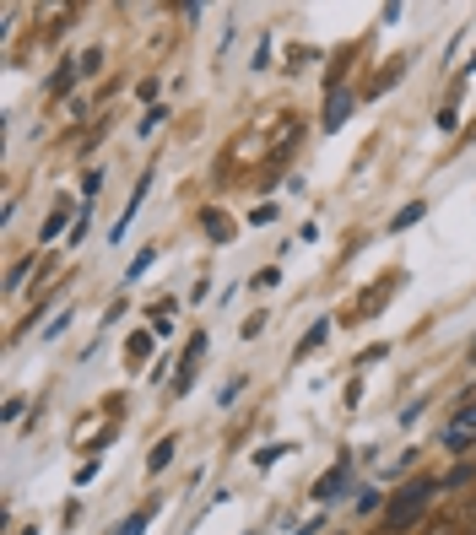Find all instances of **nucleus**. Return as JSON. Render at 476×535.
I'll use <instances>...</instances> for the list:
<instances>
[{"instance_id":"nucleus-1","label":"nucleus","mask_w":476,"mask_h":535,"mask_svg":"<svg viewBox=\"0 0 476 535\" xmlns=\"http://www.w3.org/2000/svg\"><path fill=\"white\" fill-rule=\"evenodd\" d=\"M434 493H439V482L434 476H417V482H406L396 498H390V509H385V530L390 535H401V530H412L423 514H428V503H434Z\"/></svg>"},{"instance_id":"nucleus-2","label":"nucleus","mask_w":476,"mask_h":535,"mask_svg":"<svg viewBox=\"0 0 476 535\" xmlns=\"http://www.w3.org/2000/svg\"><path fill=\"white\" fill-rule=\"evenodd\" d=\"M390 292H396L390 281H379V287H369V292L358 298V309H352V314H358V319H369V314H379V309L390 303Z\"/></svg>"},{"instance_id":"nucleus-3","label":"nucleus","mask_w":476,"mask_h":535,"mask_svg":"<svg viewBox=\"0 0 476 535\" xmlns=\"http://www.w3.org/2000/svg\"><path fill=\"white\" fill-rule=\"evenodd\" d=\"M341 487H347V460H341V466H331V471H325V476L314 482V498H320V503H331V498H336Z\"/></svg>"},{"instance_id":"nucleus-4","label":"nucleus","mask_w":476,"mask_h":535,"mask_svg":"<svg viewBox=\"0 0 476 535\" xmlns=\"http://www.w3.org/2000/svg\"><path fill=\"white\" fill-rule=\"evenodd\" d=\"M201 357H206V336H195V341H190V352H184V368H179V384H173V390H190V379H195Z\"/></svg>"},{"instance_id":"nucleus-5","label":"nucleus","mask_w":476,"mask_h":535,"mask_svg":"<svg viewBox=\"0 0 476 535\" xmlns=\"http://www.w3.org/2000/svg\"><path fill=\"white\" fill-rule=\"evenodd\" d=\"M347 114H352V92H331V103H325V130H336Z\"/></svg>"},{"instance_id":"nucleus-6","label":"nucleus","mask_w":476,"mask_h":535,"mask_svg":"<svg viewBox=\"0 0 476 535\" xmlns=\"http://www.w3.org/2000/svg\"><path fill=\"white\" fill-rule=\"evenodd\" d=\"M476 433V406H466V411H461V422H455V428H450V444H455V449H461V444H466V438H471Z\"/></svg>"},{"instance_id":"nucleus-7","label":"nucleus","mask_w":476,"mask_h":535,"mask_svg":"<svg viewBox=\"0 0 476 535\" xmlns=\"http://www.w3.org/2000/svg\"><path fill=\"white\" fill-rule=\"evenodd\" d=\"M206 227L217 233V244H228V238H233V222H228L222 211H206Z\"/></svg>"},{"instance_id":"nucleus-8","label":"nucleus","mask_w":476,"mask_h":535,"mask_svg":"<svg viewBox=\"0 0 476 535\" xmlns=\"http://www.w3.org/2000/svg\"><path fill=\"white\" fill-rule=\"evenodd\" d=\"M168 460H173V438H163V444H157V449L146 455V471H163Z\"/></svg>"},{"instance_id":"nucleus-9","label":"nucleus","mask_w":476,"mask_h":535,"mask_svg":"<svg viewBox=\"0 0 476 535\" xmlns=\"http://www.w3.org/2000/svg\"><path fill=\"white\" fill-rule=\"evenodd\" d=\"M146 525H152V509H141V514H130V520H125V525H119L114 535H141Z\"/></svg>"},{"instance_id":"nucleus-10","label":"nucleus","mask_w":476,"mask_h":535,"mask_svg":"<svg viewBox=\"0 0 476 535\" xmlns=\"http://www.w3.org/2000/svg\"><path fill=\"white\" fill-rule=\"evenodd\" d=\"M320 341H325V319H320V325H314V330H309V336H303V346H298V352H314V346H320Z\"/></svg>"},{"instance_id":"nucleus-11","label":"nucleus","mask_w":476,"mask_h":535,"mask_svg":"<svg viewBox=\"0 0 476 535\" xmlns=\"http://www.w3.org/2000/svg\"><path fill=\"white\" fill-rule=\"evenodd\" d=\"M130 357H152V336H130Z\"/></svg>"},{"instance_id":"nucleus-12","label":"nucleus","mask_w":476,"mask_h":535,"mask_svg":"<svg viewBox=\"0 0 476 535\" xmlns=\"http://www.w3.org/2000/svg\"><path fill=\"white\" fill-rule=\"evenodd\" d=\"M466 482H471V466H455V471L444 476V487H466Z\"/></svg>"},{"instance_id":"nucleus-13","label":"nucleus","mask_w":476,"mask_h":535,"mask_svg":"<svg viewBox=\"0 0 476 535\" xmlns=\"http://www.w3.org/2000/svg\"><path fill=\"white\" fill-rule=\"evenodd\" d=\"M417 217H423V206H406V211H396V227H412Z\"/></svg>"},{"instance_id":"nucleus-14","label":"nucleus","mask_w":476,"mask_h":535,"mask_svg":"<svg viewBox=\"0 0 476 535\" xmlns=\"http://www.w3.org/2000/svg\"><path fill=\"white\" fill-rule=\"evenodd\" d=\"M276 281H282V271H276V265H266V271L255 276V287H276Z\"/></svg>"},{"instance_id":"nucleus-15","label":"nucleus","mask_w":476,"mask_h":535,"mask_svg":"<svg viewBox=\"0 0 476 535\" xmlns=\"http://www.w3.org/2000/svg\"><path fill=\"white\" fill-rule=\"evenodd\" d=\"M260 330H266V314H255V319H244V341H255Z\"/></svg>"},{"instance_id":"nucleus-16","label":"nucleus","mask_w":476,"mask_h":535,"mask_svg":"<svg viewBox=\"0 0 476 535\" xmlns=\"http://www.w3.org/2000/svg\"><path fill=\"white\" fill-rule=\"evenodd\" d=\"M428 535H461V525L455 520H439V525H428Z\"/></svg>"},{"instance_id":"nucleus-17","label":"nucleus","mask_w":476,"mask_h":535,"mask_svg":"<svg viewBox=\"0 0 476 535\" xmlns=\"http://www.w3.org/2000/svg\"><path fill=\"white\" fill-rule=\"evenodd\" d=\"M466 520H471V525H476V503H466Z\"/></svg>"}]
</instances>
